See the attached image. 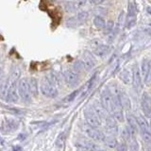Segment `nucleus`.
Here are the masks:
<instances>
[{"mask_svg": "<svg viewBox=\"0 0 151 151\" xmlns=\"http://www.w3.org/2000/svg\"><path fill=\"white\" fill-rule=\"evenodd\" d=\"M80 63H81L82 66L84 70H87V71H90L92 68H93L94 64H96V60H94L93 55H91L88 52V53H85L83 58L79 60Z\"/></svg>", "mask_w": 151, "mask_h": 151, "instance_id": "nucleus-15", "label": "nucleus"}, {"mask_svg": "<svg viewBox=\"0 0 151 151\" xmlns=\"http://www.w3.org/2000/svg\"><path fill=\"white\" fill-rule=\"evenodd\" d=\"M127 146H129V151H139V148H140V145L138 144V141L136 140V138H132Z\"/></svg>", "mask_w": 151, "mask_h": 151, "instance_id": "nucleus-30", "label": "nucleus"}, {"mask_svg": "<svg viewBox=\"0 0 151 151\" xmlns=\"http://www.w3.org/2000/svg\"><path fill=\"white\" fill-rule=\"evenodd\" d=\"M64 142H65V133L63 132V133H60V136L58 137V139H57V142H56V145L58 147H63V145H64Z\"/></svg>", "mask_w": 151, "mask_h": 151, "instance_id": "nucleus-32", "label": "nucleus"}, {"mask_svg": "<svg viewBox=\"0 0 151 151\" xmlns=\"http://www.w3.org/2000/svg\"><path fill=\"white\" fill-rule=\"evenodd\" d=\"M109 52H110V47L106 45L97 42L96 45H93V53L96 56L100 57V58L105 57Z\"/></svg>", "mask_w": 151, "mask_h": 151, "instance_id": "nucleus-17", "label": "nucleus"}, {"mask_svg": "<svg viewBox=\"0 0 151 151\" xmlns=\"http://www.w3.org/2000/svg\"><path fill=\"white\" fill-rule=\"evenodd\" d=\"M100 103L108 113H112L115 110V102L109 88H104L100 93Z\"/></svg>", "mask_w": 151, "mask_h": 151, "instance_id": "nucleus-3", "label": "nucleus"}, {"mask_svg": "<svg viewBox=\"0 0 151 151\" xmlns=\"http://www.w3.org/2000/svg\"><path fill=\"white\" fill-rule=\"evenodd\" d=\"M117 149H118V151H129V146H127V143L123 142V143L118 144Z\"/></svg>", "mask_w": 151, "mask_h": 151, "instance_id": "nucleus-33", "label": "nucleus"}, {"mask_svg": "<svg viewBox=\"0 0 151 151\" xmlns=\"http://www.w3.org/2000/svg\"><path fill=\"white\" fill-rule=\"evenodd\" d=\"M63 78H64L65 83L67 84V86L70 88H74L76 86H78L79 83V76L74 69L73 70L68 69L64 71Z\"/></svg>", "mask_w": 151, "mask_h": 151, "instance_id": "nucleus-9", "label": "nucleus"}, {"mask_svg": "<svg viewBox=\"0 0 151 151\" xmlns=\"http://www.w3.org/2000/svg\"><path fill=\"white\" fill-rule=\"evenodd\" d=\"M142 136V139L145 144H151V132L149 131H139Z\"/></svg>", "mask_w": 151, "mask_h": 151, "instance_id": "nucleus-31", "label": "nucleus"}, {"mask_svg": "<svg viewBox=\"0 0 151 151\" xmlns=\"http://www.w3.org/2000/svg\"><path fill=\"white\" fill-rule=\"evenodd\" d=\"M84 117L86 120V124L90 127H99L101 126V120L99 119V117L94 113V111L90 108L85 109L84 111Z\"/></svg>", "mask_w": 151, "mask_h": 151, "instance_id": "nucleus-8", "label": "nucleus"}, {"mask_svg": "<svg viewBox=\"0 0 151 151\" xmlns=\"http://www.w3.org/2000/svg\"><path fill=\"white\" fill-rule=\"evenodd\" d=\"M89 14L87 12H81L78 13L77 15H75L74 17H71L69 20L67 21V26L72 27H76L78 26H80L86 22V20L88 19Z\"/></svg>", "mask_w": 151, "mask_h": 151, "instance_id": "nucleus-12", "label": "nucleus"}, {"mask_svg": "<svg viewBox=\"0 0 151 151\" xmlns=\"http://www.w3.org/2000/svg\"><path fill=\"white\" fill-rule=\"evenodd\" d=\"M18 94L25 103H30L32 94L28 85V78H23L18 83Z\"/></svg>", "mask_w": 151, "mask_h": 151, "instance_id": "nucleus-4", "label": "nucleus"}, {"mask_svg": "<svg viewBox=\"0 0 151 151\" xmlns=\"http://www.w3.org/2000/svg\"><path fill=\"white\" fill-rule=\"evenodd\" d=\"M76 147H77V151H89L88 148L83 144H78L76 145Z\"/></svg>", "mask_w": 151, "mask_h": 151, "instance_id": "nucleus-36", "label": "nucleus"}, {"mask_svg": "<svg viewBox=\"0 0 151 151\" xmlns=\"http://www.w3.org/2000/svg\"><path fill=\"white\" fill-rule=\"evenodd\" d=\"M149 151H151V148H150V149H149Z\"/></svg>", "mask_w": 151, "mask_h": 151, "instance_id": "nucleus-41", "label": "nucleus"}, {"mask_svg": "<svg viewBox=\"0 0 151 151\" xmlns=\"http://www.w3.org/2000/svg\"><path fill=\"white\" fill-rule=\"evenodd\" d=\"M146 12H148V14H150V15H151V7L150 6H148L147 8H146Z\"/></svg>", "mask_w": 151, "mask_h": 151, "instance_id": "nucleus-37", "label": "nucleus"}, {"mask_svg": "<svg viewBox=\"0 0 151 151\" xmlns=\"http://www.w3.org/2000/svg\"><path fill=\"white\" fill-rule=\"evenodd\" d=\"M84 131L89 138L92 139L94 142H97V143H103L104 140H105L106 135L104 134L101 130L96 129V127H90L86 124L84 126Z\"/></svg>", "mask_w": 151, "mask_h": 151, "instance_id": "nucleus-7", "label": "nucleus"}, {"mask_svg": "<svg viewBox=\"0 0 151 151\" xmlns=\"http://www.w3.org/2000/svg\"><path fill=\"white\" fill-rule=\"evenodd\" d=\"M136 119H137V122H138L139 131H149V132H151L149 123L145 116L138 115V116H136Z\"/></svg>", "mask_w": 151, "mask_h": 151, "instance_id": "nucleus-18", "label": "nucleus"}, {"mask_svg": "<svg viewBox=\"0 0 151 151\" xmlns=\"http://www.w3.org/2000/svg\"><path fill=\"white\" fill-rule=\"evenodd\" d=\"M126 27L131 28L136 25L137 22V7L135 2H129L127 4V12L126 16Z\"/></svg>", "mask_w": 151, "mask_h": 151, "instance_id": "nucleus-6", "label": "nucleus"}, {"mask_svg": "<svg viewBox=\"0 0 151 151\" xmlns=\"http://www.w3.org/2000/svg\"><path fill=\"white\" fill-rule=\"evenodd\" d=\"M149 126H150V129H151V119H150V121H149Z\"/></svg>", "mask_w": 151, "mask_h": 151, "instance_id": "nucleus-40", "label": "nucleus"}, {"mask_svg": "<svg viewBox=\"0 0 151 151\" xmlns=\"http://www.w3.org/2000/svg\"><path fill=\"white\" fill-rule=\"evenodd\" d=\"M103 143L105 144V145L107 146V147L111 148V149L116 148L118 146V142H117L115 137H113V136H106Z\"/></svg>", "mask_w": 151, "mask_h": 151, "instance_id": "nucleus-23", "label": "nucleus"}, {"mask_svg": "<svg viewBox=\"0 0 151 151\" xmlns=\"http://www.w3.org/2000/svg\"><path fill=\"white\" fill-rule=\"evenodd\" d=\"M86 4V2L84 1H74V2H68L67 3V9L68 11H76L79 8H81L83 5Z\"/></svg>", "mask_w": 151, "mask_h": 151, "instance_id": "nucleus-27", "label": "nucleus"}, {"mask_svg": "<svg viewBox=\"0 0 151 151\" xmlns=\"http://www.w3.org/2000/svg\"><path fill=\"white\" fill-rule=\"evenodd\" d=\"M1 78H2V70L0 68V80H1Z\"/></svg>", "mask_w": 151, "mask_h": 151, "instance_id": "nucleus-38", "label": "nucleus"}, {"mask_svg": "<svg viewBox=\"0 0 151 151\" xmlns=\"http://www.w3.org/2000/svg\"><path fill=\"white\" fill-rule=\"evenodd\" d=\"M131 76H132V80H131V84L132 87L136 91V93H140L142 88H143V78H142L141 75V71L138 64H134L132 66V70H131Z\"/></svg>", "mask_w": 151, "mask_h": 151, "instance_id": "nucleus-5", "label": "nucleus"}, {"mask_svg": "<svg viewBox=\"0 0 151 151\" xmlns=\"http://www.w3.org/2000/svg\"><path fill=\"white\" fill-rule=\"evenodd\" d=\"M93 26L96 27L98 30H103V29H105V27H106V21H105V19H104L103 17L101 16H96L93 18Z\"/></svg>", "mask_w": 151, "mask_h": 151, "instance_id": "nucleus-24", "label": "nucleus"}, {"mask_svg": "<svg viewBox=\"0 0 151 151\" xmlns=\"http://www.w3.org/2000/svg\"><path fill=\"white\" fill-rule=\"evenodd\" d=\"M120 104L121 107L123 109V111H126L127 113H129V111L131 110V101L129 96H127V93L125 92L120 93Z\"/></svg>", "mask_w": 151, "mask_h": 151, "instance_id": "nucleus-16", "label": "nucleus"}, {"mask_svg": "<svg viewBox=\"0 0 151 151\" xmlns=\"http://www.w3.org/2000/svg\"><path fill=\"white\" fill-rule=\"evenodd\" d=\"M120 135H121L122 139H123V141L125 142V143H129L130 140L133 138L132 135H131V132H130L129 129L127 127V126L122 127V129L120 131Z\"/></svg>", "mask_w": 151, "mask_h": 151, "instance_id": "nucleus-26", "label": "nucleus"}, {"mask_svg": "<svg viewBox=\"0 0 151 151\" xmlns=\"http://www.w3.org/2000/svg\"><path fill=\"white\" fill-rule=\"evenodd\" d=\"M147 94H148V96H149V98L151 99V90H150V92H149V93H147Z\"/></svg>", "mask_w": 151, "mask_h": 151, "instance_id": "nucleus-39", "label": "nucleus"}, {"mask_svg": "<svg viewBox=\"0 0 151 151\" xmlns=\"http://www.w3.org/2000/svg\"><path fill=\"white\" fill-rule=\"evenodd\" d=\"M81 92V89H78V90H76V91H74L73 93H71L69 96H67L66 97H64V99H63V102H67V103H69V102H72V101H74L76 98L78 97V96L79 94V93Z\"/></svg>", "mask_w": 151, "mask_h": 151, "instance_id": "nucleus-29", "label": "nucleus"}, {"mask_svg": "<svg viewBox=\"0 0 151 151\" xmlns=\"http://www.w3.org/2000/svg\"><path fill=\"white\" fill-rule=\"evenodd\" d=\"M141 108L145 118L151 119V99L147 93H143L141 97Z\"/></svg>", "mask_w": 151, "mask_h": 151, "instance_id": "nucleus-11", "label": "nucleus"}, {"mask_svg": "<svg viewBox=\"0 0 151 151\" xmlns=\"http://www.w3.org/2000/svg\"><path fill=\"white\" fill-rule=\"evenodd\" d=\"M113 26H114V24H113V22H112V21H109V22L106 24L105 30H107V32H111V31L113 29Z\"/></svg>", "mask_w": 151, "mask_h": 151, "instance_id": "nucleus-34", "label": "nucleus"}, {"mask_svg": "<svg viewBox=\"0 0 151 151\" xmlns=\"http://www.w3.org/2000/svg\"><path fill=\"white\" fill-rule=\"evenodd\" d=\"M17 127H18V122L12 119H8L6 121H4L1 127V129L6 132H12L15 130L17 129Z\"/></svg>", "mask_w": 151, "mask_h": 151, "instance_id": "nucleus-19", "label": "nucleus"}, {"mask_svg": "<svg viewBox=\"0 0 151 151\" xmlns=\"http://www.w3.org/2000/svg\"><path fill=\"white\" fill-rule=\"evenodd\" d=\"M83 145L86 146L89 151H107L105 149H103L101 146H99L98 145L91 143V142H84Z\"/></svg>", "mask_w": 151, "mask_h": 151, "instance_id": "nucleus-28", "label": "nucleus"}, {"mask_svg": "<svg viewBox=\"0 0 151 151\" xmlns=\"http://www.w3.org/2000/svg\"><path fill=\"white\" fill-rule=\"evenodd\" d=\"M111 115L114 118L116 122H120V123L125 122L126 117H125V113H124V111H123V109H115Z\"/></svg>", "mask_w": 151, "mask_h": 151, "instance_id": "nucleus-25", "label": "nucleus"}, {"mask_svg": "<svg viewBox=\"0 0 151 151\" xmlns=\"http://www.w3.org/2000/svg\"><path fill=\"white\" fill-rule=\"evenodd\" d=\"M140 71H141L142 78H144L151 72V63H150L149 60L144 59L143 60H142Z\"/></svg>", "mask_w": 151, "mask_h": 151, "instance_id": "nucleus-20", "label": "nucleus"}, {"mask_svg": "<svg viewBox=\"0 0 151 151\" xmlns=\"http://www.w3.org/2000/svg\"><path fill=\"white\" fill-rule=\"evenodd\" d=\"M28 85H29L32 97H36L39 93V85H38L37 79L35 78H28Z\"/></svg>", "mask_w": 151, "mask_h": 151, "instance_id": "nucleus-22", "label": "nucleus"}, {"mask_svg": "<svg viewBox=\"0 0 151 151\" xmlns=\"http://www.w3.org/2000/svg\"><path fill=\"white\" fill-rule=\"evenodd\" d=\"M144 82L145 83L146 86H151V72L144 78Z\"/></svg>", "mask_w": 151, "mask_h": 151, "instance_id": "nucleus-35", "label": "nucleus"}, {"mask_svg": "<svg viewBox=\"0 0 151 151\" xmlns=\"http://www.w3.org/2000/svg\"><path fill=\"white\" fill-rule=\"evenodd\" d=\"M91 109L94 111V113L99 117V119H100L101 121L104 119H106V117L108 116V112L107 111L104 109V107L101 105L100 101H94L92 106H91Z\"/></svg>", "mask_w": 151, "mask_h": 151, "instance_id": "nucleus-14", "label": "nucleus"}, {"mask_svg": "<svg viewBox=\"0 0 151 151\" xmlns=\"http://www.w3.org/2000/svg\"><path fill=\"white\" fill-rule=\"evenodd\" d=\"M118 78H119L121 81L126 85L131 83V80H132L131 72H129L127 69H123L119 73V75H118Z\"/></svg>", "mask_w": 151, "mask_h": 151, "instance_id": "nucleus-21", "label": "nucleus"}, {"mask_svg": "<svg viewBox=\"0 0 151 151\" xmlns=\"http://www.w3.org/2000/svg\"><path fill=\"white\" fill-rule=\"evenodd\" d=\"M0 97L8 102L16 103L19 99L17 82L15 79L7 81L0 88Z\"/></svg>", "mask_w": 151, "mask_h": 151, "instance_id": "nucleus-1", "label": "nucleus"}, {"mask_svg": "<svg viewBox=\"0 0 151 151\" xmlns=\"http://www.w3.org/2000/svg\"><path fill=\"white\" fill-rule=\"evenodd\" d=\"M126 119L127 122V127L129 129L132 137L136 138V135L139 132V126H138V122H137L136 117L133 114H131L130 112H129L126 114Z\"/></svg>", "mask_w": 151, "mask_h": 151, "instance_id": "nucleus-13", "label": "nucleus"}, {"mask_svg": "<svg viewBox=\"0 0 151 151\" xmlns=\"http://www.w3.org/2000/svg\"><path fill=\"white\" fill-rule=\"evenodd\" d=\"M105 131L108 133V136L115 137L119 133V127H118L117 122L111 114L108 115L105 119Z\"/></svg>", "mask_w": 151, "mask_h": 151, "instance_id": "nucleus-10", "label": "nucleus"}, {"mask_svg": "<svg viewBox=\"0 0 151 151\" xmlns=\"http://www.w3.org/2000/svg\"><path fill=\"white\" fill-rule=\"evenodd\" d=\"M41 93L45 96L55 98L58 96V89L56 87V81L50 77H45L41 81Z\"/></svg>", "mask_w": 151, "mask_h": 151, "instance_id": "nucleus-2", "label": "nucleus"}]
</instances>
